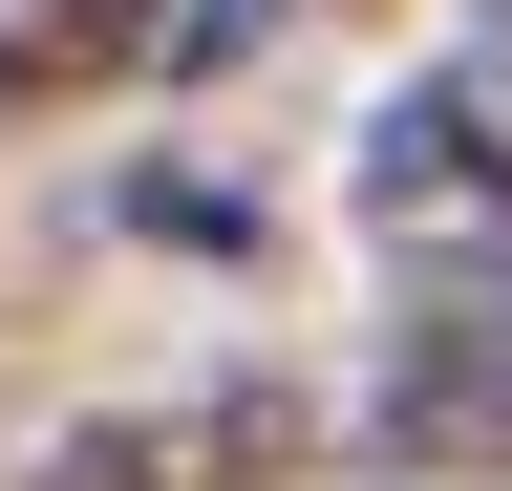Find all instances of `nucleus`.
<instances>
[{"label":"nucleus","instance_id":"nucleus-1","mask_svg":"<svg viewBox=\"0 0 512 491\" xmlns=\"http://www.w3.org/2000/svg\"><path fill=\"white\" fill-rule=\"evenodd\" d=\"M299 449H320V406L278 385V363H235V385H150V406L43 427L22 491H299Z\"/></svg>","mask_w":512,"mask_h":491},{"label":"nucleus","instance_id":"nucleus-2","mask_svg":"<svg viewBox=\"0 0 512 491\" xmlns=\"http://www.w3.org/2000/svg\"><path fill=\"white\" fill-rule=\"evenodd\" d=\"M363 235H384L427 299L512 278V129H491L470 86H406V107L363 129Z\"/></svg>","mask_w":512,"mask_h":491},{"label":"nucleus","instance_id":"nucleus-3","mask_svg":"<svg viewBox=\"0 0 512 491\" xmlns=\"http://www.w3.org/2000/svg\"><path fill=\"white\" fill-rule=\"evenodd\" d=\"M363 470H406V491H491L512 470V299H427V321L384 342Z\"/></svg>","mask_w":512,"mask_h":491}]
</instances>
